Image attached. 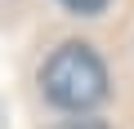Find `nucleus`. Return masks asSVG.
Masks as SVG:
<instances>
[{
    "label": "nucleus",
    "instance_id": "obj_3",
    "mask_svg": "<svg viewBox=\"0 0 134 129\" xmlns=\"http://www.w3.org/2000/svg\"><path fill=\"white\" fill-rule=\"evenodd\" d=\"M63 5L72 9V14H98V9L107 5V0H63Z\"/></svg>",
    "mask_w": 134,
    "mask_h": 129
},
{
    "label": "nucleus",
    "instance_id": "obj_2",
    "mask_svg": "<svg viewBox=\"0 0 134 129\" xmlns=\"http://www.w3.org/2000/svg\"><path fill=\"white\" fill-rule=\"evenodd\" d=\"M54 129H107L98 116H72V120H63V125H54Z\"/></svg>",
    "mask_w": 134,
    "mask_h": 129
},
{
    "label": "nucleus",
    "instance_id": "obj_1",
    "mask_svg": "<svg viewBox=\"0 0 134 129\" xmlns=\"http://www.w3.org/2000/svg\"><path fill=\"white\" fill-rule=\"evenodd\" d=\"M40 89L54 107L85 116L90 107H98L107 98V67L90 45H58L49 53V62L40 67Z\"/></svg>",
    "mask_w": 134,
    "mask_h": 129
}]
</instances>
